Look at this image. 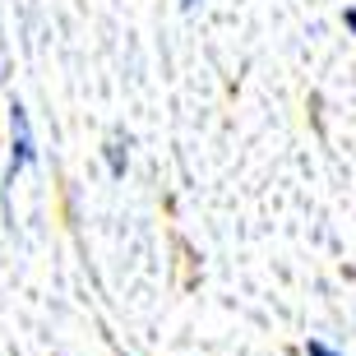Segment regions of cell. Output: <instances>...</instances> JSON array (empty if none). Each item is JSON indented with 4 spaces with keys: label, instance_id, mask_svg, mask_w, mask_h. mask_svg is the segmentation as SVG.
<instances>
[{
    "label": "cell",
    "instance_id": "cell-5",
    "mask_svg": "<svg viewBox=\"0 0 356 356\" xmlns=\"http://www.w3.org/2000/svg\"><path fill=\"white\" fill-rule=\"evenodd\" d=\"M195 5H199V0H181V10H195Z\"/></svg>",
    "mask_w": 356,
    "mask_h": 356
},
{
    "label": "cell",
    "instance_id": "cell-3",
    "mask_svg": "<svg viewBox=\"0 0 356 356\" xmlns=\"http://www.w3.org/2000/svg\"><path fill=\"white\" fill-rule=\"evenodd\" d=\"M305 356H343L329 338H305Z\"/></svg>",
    "mask_w": 356,
    "mask_h": 356
},
{
    "label": "cell",
    "instance_id": "cell-2",
    "mask_svg": "<svg viewBox=\"0 0 356 356\" xmlns=\"http://www.w3.org/2000/svg\"><path fill=\"white\" fill-rule=\"evenodd\" d=\"M102 158H106V172L120 181V176H125V167H130V139H120V134H116V139H106Z\"/></svg>",
    "mask_w": 356,
    "mask_h": 356
},
{
    "label": "cell",
    "instance_id": "cell-4",
    "mask_svg": "<svg viewBox=\"0 0 356 356\" xmlns=\"http://www.w3.org/2000/svg\"><path fill=\"white\" fill-rule=\"evenodd\" d=\"M343 28L356 38V5H347V10H343Z\"/></svg>",
    "mask_w": 356,
    "mask_h": 356
},
{
    "label": "cell",
    "instance_id": "cell-1",
    "mask_svg": "<svg viewBox=\"0 0 356 356\" xmlns=\"http://www.w3.org/2000/svg\"><path fill=\"white\" fill-rule=\"evenodd\" d=\"M38 158V139H33V120L19 102H10V162H5V190L14 185V176L28 172Z\"/></svg>",
    "mask_w": 356,
    "mask_h": 356
}]
</instances>
